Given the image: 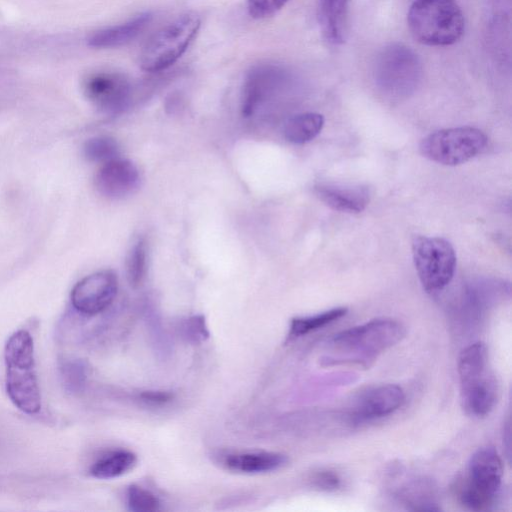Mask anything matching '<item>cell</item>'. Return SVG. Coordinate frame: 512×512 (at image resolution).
<instances>
[{"instance_id": "cell-1", "label": "cell", "mask_w": 512, "mask_h": 512, "mask_svg": "<svg viewBox=\"0 0 512 512\" xmlns=\"http://www.w3.org/2000/svg\"><path fill=\"white\" fill-rule=\"evenodd\" d=\"M405 336L404 326L391 318H377L335 334L327 345L326 365L370 366L379 355Z\"/></svg>"}, {"instance_id": "cell-2", "label": "cell", "mask_w": 512, "mask_h": 512, "mask_svg": "<svg viewBox=\"0 0 512 512\" xmlns=\"http://www.w3.org/2000/svg\"><path fill=\"white\" fill-rule=\"evenodd\" d=\"M6 391L12 403L26 414L41 409V394L35 370L34 343L26 330L14 332L5 345Z\"/></svg>"}, {"instance_id": "cell-3", "label": "cell", "mask_w": 512, "mask_h": 512, "mask_svg": "<svg viewBox=\"0 0 512 512\" xmlns=\"http://www.w3.org/2000/svg\"><path fill=\"white\" fill-rule=\"evenodd\" d=\"M461 402L465 411L476 417L491 412L498 398V383L483 342L467 346L458 360Z\"/></svg>"}, {"instance_id": "cell-4", "label": "cell", "mask_w": 512, "mask_h": 512, "mask_svg": "<svg viewBox=\"0 0 512 512\" xmlns=\"http://www.w3.org/2000/svg\"><path fill=\"white\" fill-rule=\"evenodd\" d=\"M407 23L412 36L429 46H448L463 35L465 20L455 0H416Z\"/></svg>"}, {"instance_id": "cell-5", "label": "cell", "mask_w": 512, "mask_h": 512, "mask_svg": "<svg viewBox=\"0 0 512 512\" xmlns=\"http://www.w3.org/2000/svg\"><path fill=\"white\" fill-rule=\"evenodd\" d=\"M459 485L461 504L473 511L489 510L496 502L503 477V462L494 447L478 449L470 458Z\"/></svg>"}, {"instance_id": "cell-6", "label": "cell", "mask_w": 512, "mask_h": 512, "mask_svg": "<svg viewBox=\"0 0 512 512\" xmlns=\"http://www.w3.org/2000/svg\"><path fill=\"white\" fill-rule=\"evenodd\" d=\"M200 25L199 15L189 12L163 26L144 45L139 57L141 68L158 72L171 66L186 51Z\"/></svg>"}, {"instance_id": "cell-7", "label": "cell", "mask_w": 512, "mask_h": 512, "mask_svg": "<svg viewBox=\"0 0 512 512\" xmlns=\"http://www.w3.org/2000/svg\"><path fill=\"white\" fill-rule=\"evenodd\" d=\"M377 86L392 97L412 94L422 79V64L413 50L401 43L383 47L373 67Z\"/></svg>"}, {"instance_id": "cell-8", "label": "cell", "mask_w": 512, "mask_h": 512, "mask_svg": "<svg viewBox=\"0 0 512 512\" xmlns=\"http://www.w3.org/2000/svg\"><path fill=\"white\" fill-rule=\"evenodd\" d=\"M412 255L419 280L427 292H438L450 283L457 260L449 241L440 237L415 236Z\"/></svg>"}, {"instance_id": "cell-9", "label": "cell", "mask_w": 512, "mask_h": 512, "mask_svg": "<svg viewBox=\"0 0 512 512\" xmlns=\"http://www.w3.org/2000/svg\"><path fill=\"white\" fill-rule=\"evenodd\" d=\"M487 136L474 127L435 131L422 139L419 149L427 159L447 166L465 163L485 148Z\"/></svg>"}, {"instance_id": "cell-10", "label": "cell", "mask_w": 512, "mask_h": 512, "mask_svg": "<svg viewBox=\"0 0 512 512\" xmlns=\"http://www.w3.org/2000/svg\"><path fill=\"white\" fill-rule=\"evenodd\" d=\"M118 289L112 271H100L80 280L71 292L73 307L85 315H96L110 306Z\"/></svg>"}, {"instance_id": "cell-11", "label": "cell", "mask_w": 512, "mask_h": 512, "mask_svg": "<svg viewBox=\"0 0 512 512\" xmlns=\"http://www.w3.org/2000/svg\"><path fill=\"white\" fill-rule=\"evenodd\" d=\"M84 93L87 98L104 112H118L128 103L130 85L119 73L97 72L84 81Z\"/></svg>"}, {"instance_id": "cell-12", "label": "cell", "mask_w": 512, "mask_h": 512, "mask_svg": "<svg viewBox=\"0 0 512 512\" xmlns=\"http://www.w3.org/2000/svg\"><path fill=\"white\" fill-rule=\"evenodd\" d=\"M139 181L136 166L131 161L118 157L103 163L95 176L98 192L112 199L131 194L138 187Z\"/></svg>"}, {"instance_id": "cell-13", "label": "cell", "mask_w": 512, "mask_h": 512, "mask_svg": "<svg viewBox=\"0 0 512 512\" xmlns=\"http://www.w3.org/2000/svg\"><path fill=\"white\" fill-rule=\"evenodd\" d=\"M405 401L403 389L396 384H383L363 393L353 409L357 420H373L392 414Z\"/></svg>"}, {"instance_id": "cell-14", "label": "cell", "mask_w": 512, "mask_h": 512, "mask_svg": "<svg viewBox=\"0 0 512 512\" xmlns=\"http://www.w3.org/2000/svg\"><path fill=\"white\" fill-rule=\"evenodd\" d=\"M283 72L272 65L253 68L247 75L241 97V109L250 116L259 108L283 79Z\"/></svg>"}, {"instance_id": "cell-15", "label": "cell", "mask_w": 512, "mask_h": 512, "mask_svg": "<svg viewBox=\"0 0 512 512\" xmlns=\"http://www.w3.org/2000/svg\"><path fill=\"white\" fill-rule=\"evenodd\" d=\"M220 463L228 471L258 474L281 468L287 463V457L270 451H238L221 455Z\"/></svg>"}, {"instance_id": "cell-16", "label": "cell", "mask_w": 512, "mask_h": 512, "mask_svg": "<svg viewBox=\"0 0 512 512\" xmlns=\"http://www.w3.org/2000/svg\"><path fill=\"white\" fill-rule=\"evenodd\" d=\"M315 194L328 207L345 213H359L369 203V190L364 186H344L321 183L315 186Z\"/></svg>"}, {"instance_id": "cell-17", "label": "cell", "mask_w": 512, "mask_h": 512, "mask_svg": "<svg viewBox=\"0 0 512 512\" xmlns=\"http://www.w3.org/2000/svg\"><path fill=\"white\" fill-rule=\"evenodd\" d=\"M349 0H319L318 22L324 38L332 44H341L347 33Z\"/></svg>"}, {"instance_id": "cell-18", "label": "cell", "mask_w": 512, "mask_h": 512, "mask_svg": "<svg viewBox=\"0 0 512 512\" xmlns=\"http://www.w3.org/2000/svg\"><path fill=\"white\" fill-rule=\"evenodd\" d=\"M152 14L142 13L120 25L99 30L88 39V45L95 48H111L127 44L136 38L150 24Z\"/></svg>"}, {"instance_id": "cell-19", "label": "cell", "mask_w": 512, "mask_h": 512, "mask_svg": "<svg viewBox=\"0 0 512 512\" xmlns=\"http://www.w3.org/2000/svg\"><path fill=\"white\" fill-rule=\"evenodd\" d=\"M136 462V455L130 451H111L92 464L90 473L98 479H112L129 472Z\"/></svg>"}, {"instance_id": "cell-20", "label": "cell", "mask_w": 512, "mask_h": 512, "mask_svg": "<svg viewBox=\"0 0 512 512\" xmlns=\"http://www.w3.org/2000/svg\"><path fill=\"white\" fill-rule=\"evenodd\" d=\"M324 126V117L319 113L307 112L290 118L284 126L285 138L294 144L313 140Z\"/></svg>"}, {"instance_id": "cell-21", "label": "cell", "mask_w": 512, "mask_h": 512, "mask_svg": "<svg viewBox=\"0 0 512 512\" xmlns=\"http://www.w3.org/2000/svg\"><path fill=\"white\" fill-rule=\"evenodd\" d=\"M347 312L346 307H336L315 315L293 318L289 327V337H301L321 329L342 318Z\"/></svg>"}, {"instance_id": "cell-22", "label": "cell", "mask_w": 512, "mask_h": 512, "mask_svg": "<svg viewBox=\"0 0 512 512\" xmlns=\"http://www.w3.org/2000/svg\"><path fill=\"white\" fill-rule=\"evenodd\" d=\"M147 270V246L139 239L131 248L126 260L127 279L131 286L138 287L144 280Z\"/></svg>"}, {"instance_id": "cell-23", "label": "cell", "mask_w": 512, "mask_h": 512, "mask_svg": "<svg viewBox=\"0 0 512 512\" xmlns=\"http://www.w3.org/2000/svg\"><path fill=\"white\" fill-rule=\"evenodd\" d=\"M84 154L90 161L101 162L103 164L117 158L118 146L117 143L109 137H94L85 143Z\"/></svg>"}, {"instance_id": "cell-24", "label": "cell", "mask_w": 512, "mask_h": 512, "mask_svg": "<svg viewBox=\"0 0 512 512\" xmlns=\"http://www.w3.org/2000/svg\"><path fill=\"white\" fill-rule=\"evenodd\" d=\"M65 389L71 393L80 392L86 381V367L80 360H66L60 367Z\"/></svg>"}, {"instance_id": "cell-25", "label": "cell", "mask_w": 512, "mask_h": 512, "mask_svg": "<svg viewBox=\"0 0 512 512\" xmlns=\"http://www.w3.org/2000/svg\"><path fill=\"white\" fill-rule=\"evenodd\" d=\"M127 504L134 512H154L159 510L160 501L151 491L131 485L127 491Z\"/></svg>"}, {"instance_id": "cell-26", "label": "cell", "mask_w": 512, "mask_h": 512, "mask_svg": "<svg viewBox=\"0 0 512 512\" xmlns=\"http://www.w3.org/2000/svg\"><path fill=\"white\" fill-rule=\"evenodd\" d=\"M288 0H247V10L254 19H264L278 12Z\"/></svg>"}, {"instance_id": "cell-27", "label": "cell", "mask_w": 512, "mask_h": 512, "mask_svg": "<svg viewBox=\"0 0 512 512\" xmlns=\"http://www.w3.org/2000/svg\"><path fill=\"white\" fill-rule=\"evenodd\" d=\"M315 486L324 490H335L341 485V479L335 472L325 470L316 473L313 478Z\"/></svg>"}, {"instance_id": "cell-28", "label": "cell", "mask_w": 512, "mask_h": 512, "mask_svg": "<svg viewBox=\"0 0 512 512\" xmlns=\"http://www.w3.org/2000/svg\"><path fill=\"white\" fill-rule=\"evenodd\" d=\"M140 397L142 401L151 405H162L171 401L172 399L171 394L161 391H146L141 393Z\"/></svg>"}]
</instances>
